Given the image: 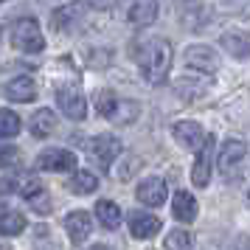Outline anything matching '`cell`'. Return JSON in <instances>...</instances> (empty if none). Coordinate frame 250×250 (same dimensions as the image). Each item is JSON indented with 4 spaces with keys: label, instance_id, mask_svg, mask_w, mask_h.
<instances>
[{
    "label": "cell",
    "instance_id": "obj_14",
    "mask_svg": "<svg viewBox=\"0 0 250 250\" xmlns=\"http://www.w3.org/2000/svg\"><path fill=\"white\" fill-rule=\"evenodd\" d=\"M6 99L9 102H20V104H28L37 99V84L28 76H17L6 84Z\"/></svg>",
    "mask_w": 250,
    "mask_h": 250
},
{
    "label": "cell",
    "instance_id": "obj_9",
    "mask_svg": "<svg viewBox=\"0 0 250 250\" xmlns=\"http://www.w3.org/2000/svg\"><path fill=\"white\" fill-rule=\"evenodd\" d=\"M166 194H169V186H166L163 177H146V180L135 188V197L144 205H149V208L163 205V203H166Z\"/></svg>",
    "mask_w": 250,
    "mask_h": 250
},
{
    "label": "cell",
    "instance_id": "obj_15",
    "mask_svg": "<svg viewBox=\"0 0 250 250\" xmlns=\"http://www.w3.org/2000/svg\"><path fill=\"white\" fill-rule=\"evenodd\" d=\"M171 214L177 222H194L197 219V200H194V194L188 191H177L174 194V200H171Z\"/></svg>",
    "mask_w": 250,
    "mask_h": 250
},
{
    "label": "cell",
    "instance_id": "obj_17",
    "mask_svg": "<svg viewBox=\"0 0 250 250\" xmlns=\"http://www.w3.org/2000/svg\"><path fill=\"white\" fill-rule=\"evenodd\" d=\"M25 216L20 211H14L9 208L6 203H0V233H6V236H17V233H23L25 230Z\"/></svg>",
    "mask_w": 250,
    "mask_h": 250
},
{
    "label": "cell",
    "instance_id": "obj_16",
    "mask_svg": "<svg viewBox=\"0 0 250 250\" xmlns=\"http://www.w3.org/2000/svg\"><path fill=\"white\" fill-rule=\"evenodd\" d=\"M37 188H42V183L37 180L34 174H17V177H9V180L0 183V191H14V194H20V197H25V200Z\"/></svg>",
    "mask_w": 250,
    "mask_h": 250
},
{
    "label": "cell",
    "instance_id": "obj_22",
    "mask_svg": "<svg viewBox=\"0 0 250 250\" xmlns=\"http://www.w3.org/2000/svg\"><path fill=\"white\" fill-rule=\"evenodd\" d=\"M68 186L73 194H93L99 188V180H96L93 171H73V177H70Z\"/></svg>",
    "mask_w": 250,
    "mask_h": 250
},
{
    "label": "cell",
    "instance_id": "obj_20",
    "mask_svg": "<svg viewBox=\"0 0 250 250\" xmlns=\"http://www.w3.org/2000/svg\"><path fill=\"white\" fill-rule=\"evenodd\" d=\"M96 216H99V222H102L104 228H118L121 225V208L113 203V200H102V203L96 205Z\"/></svg>",
    "mask_w": 250,
    "mask_h": 250
},
{
    "label": "cell",
    "instance_id": "obj_13",
    "mask_svg": "<svg viewBox=\"0 0 250 250\" xmlns=\"http://www.w3.org/2000/svg\"><path fill=\"white\" fill-rule=\"evenodd\" d=\"M84 14H87V3H70V6H62V9L54 12L51 23H54L57 31H73Z\"/></svg>",
    "mask_w": 250,
    "mask_h": 250
},
{
    "label": "cell",
    "instance_id": "obj_29",
    "mask_svg": "<svg viewBox=\"0 0 250 250\" xmlns=\"http://www.w3.org/2000/svg\"><path fill=\"white\" fill-rule=\"evenodd\" d=\"M0 3H3V0H0Z\"/></svg>",
    "mask_w": 250,
    "mask_h": 250
},
{
    "label": "cell",
    "instance_id": "obj_4",
    "mask_svg": "<svg viewBox=\"0 0 250 250\" xmlns=\"http://www.w3.org/2000/svg\"><path fill=\"white\" fill-rule=\"evenodd\" d=\"M211 166H214V135H205V144L197 149V160L191 169V183L194 186H208L211 180Z\"/></svg>",
    "mask_w": 250,
    "mask_h": 250
},
{
    "label": "cell",
    "instance_id": "obj_7",
    "mask_svg": "<svg viewBox=\"0 0 250 250\" xmlns=\"http://www.w3.org/2000/svg\"><path fill=\"white\" fill-rule=\"evenodd\" d=\"M186 68L200 70V73H214L219 68V57L208 45H191L186 48Z\"/></svg>",
    "mask_w": 250,
    "mask_h": 250
},
{
    "label": "cell",
    "instance_id": "obj_11",
    "mask_svg": "<svg viewBox=\"0 0 250 250\" xmlns=\"http://www.w3.org/2000/svg\"><path fill=\"white\" fill-rule=\"evenodd\" d=\"M160 228H163V222H160L155 214H146V211H132V214H129V233L135 239L155 236Z\"/></svg>",
    "mask_w": 250,
    "mask_h": 250
},
{
    "label": "cell",
    "instance_id": "obj_2",
    "mask_svg": "<svg viewBox=\"0 0 250 250\" xmlns=\"http://www.w3.org/2000/svg\"><path fill=\"white\" fill-rule=\"evenodd\" d=\"M245 158H248V144L245 141H228L219 158H216V166H219V174L225 180H239L242 177V166H245Z\"/></svg>",
    "mask_w": 250,
    "mask_h": 250
},
{
    "label": "cell",
    "instance_id": "obj_28",
    "mask_svg": "<svg viewBox=\"0 0 250 250\" xmlns=\"http://www.w3.org/2000/svg\"><path fill=\"white\" fill-rule=\"evenodd\" d=\"M163 245L166 248H191V236L186 230H171L169 236L163 239Z\"/></svg>",
    "mask_w": 250,
    "mask_h": 250
},
{
    "label": "cell",
    "instance_id": "obj_23",
    "mask_svg": "<svg viewBox=\"0 0 250 250\" xmlns=\"http://www.w3.org/2000/svg\"><path fill=\"white\" fill-rule=\"evenodd\" d=\"M20 132V115L12 110H0V138H12Z\"/></svg>",
    "mask_w": 250,
    "mask_h": 250
},
{
    "label": "cell",
    "instance_id": "obj_18",
    "mask_svg": "<svg viewBox=\"0 0 250 250\" xmlns=\"http://www.w3.org/2000/svg\"><path fill=\"white\" fill-rule=\"evenodd\" d=\"M155 20H158V0H141L129 9V23L152 25Z\"/></svg>",
    "mask_w": 250,
    "mask_h": 250
},
{
    "label": "cell",
    "instance_id": "obj_8",
    "mask_svg": "<svg viewBox=\"0 0 250 250\" xmlns=\"http://www.w3.org/2000/svg\"><path fill=\"white\" fill-rule=\"evenodd\" d=\"M37 166L42 171H73L76 169V155L68 149H45V152H40Z\"/></svg>",
    "mask_w": 250,
    "mask_h": 250
},
{
    "label": "cell",
    "instance_id": "obj_10",
    "mask_svg": "<svg viewBox=\"0 0 250 250\" xmlns=\"http://www.w3.org/2000/svg\"><path fill=\"white\" fill-rule=\"evenodd\" d=\"M65 230H68V236L73 245H84L87 236H90L93 230V219L87 211H73V214L65 216Z\"/></svg>",
    "mask_w": 250,
    "mask_h": 250
},
{
    "label": "cell",
    "instance_id": "obj_24",
    "mask_svg": "<svg viewBox=\"0 0 250 250\" xmlns=\"http://www.w3.org/2000/svg\"><path fill=\"white\" fill-rule=\"evenodd\" d=\"M115 107H118V99H115L110 90H102L99 96H96V113L104 115V118H113Z\"/></svg>",
    "mask_w": 250,
    "mask_h": 250
},
{
    "label": "cell",
    "instance_id": "obj_6",
    "mask_svg": "<svg viewBox=\"0 0 250 250\" xmlns=\"http://www.w3.org/2000/svg\"><path fill=\"white\" fill-rule=\"evenodd\" d=\"M87 149H90L93 158L102 163V169H110V166L115 163V158L121 155V141L113 138V135H96Z\"/></svg>",
    "mask_w": 250,
    "mask_h": 250
},
{
    "label": "cell",
    "instance_id": "obj_21",
    "mask_svg": "<svg viewBox=\"0 0 250 250\" xmlns=\"http://www.w3.org/2000/svg\"><path fill=\"white\" fill-rule=\"evenodd\" d=\"M222 48H228V54L236 59H250V40L242 34H225L222 37Z\"/></svg>",
    "mask_w": 250,
    "mask_h": 250
},
{
    "label": "cell",
    "instance_id": "obj_25",
    "mask_svg": "<svg viewBox=\"0 0 250 250\" xmlns=\"http://www.w3.org/2000/svg\"><path fill=\"white\" fill-rule=\"evenodd\" d=\"M28 205L34 208L37 214H51L54 208H51V194L45 191V188H37L31 197H28Z\"/></svg>",
    "mask_w": 250,
    "mask_h": 250
},
{
    "label": "cell",
    "instance_id": "obj_26",
    "mask_svg": "<svg viewBox=\"0 0 250 250\" xmlns=\"http://www.w3.org/2000/svg\"><path fill=\"white\" fill-rule=\"evenodd\" d=\"M135 115H138V104L135 102H118V107H115V113H113V121L129 124V121H135Z\"/></svg>",
    "mask_w": 250,
    "mask_h": 250
},
{
    "label": "cell",
    "instance_id": "obj_27",
    "mask_svg": "<svg viewBox=\"0 0 250 250\" xmlns=\"http://www.w3.org/2000/svg\"><path fill=\"white\" fill-rule=\"evenodd\" d=\"M17 160H20V149L14 146V144H0V169L14 166Z\"/></svg>",
    "mask_w": 250,
    "mask_h": 250
},
{
    "label": "cell",
    "instance_id": "obj_1",
    "mask_svg": "<svg viewBox=\"0 0 250 250\" xmlns=\"http://www.w3.org/2000/svg\"><path fill=\"white\" fill-rule=\"evenodd\" d=\"M135 59L144 79L152 82V84H160V82H166L171 68V42L163 37H152L146 42H141Z\"/></svg>",
    "mask_w": 250,
    "mask_h": 250
},
{
    "label": "cell",
    "instance_id": "obj_12",
    "mask_svg": "<svg viewBox=\"0 0 250 250\" xmlns=\"http://www.w3.org/2000/svg\"><path fill=\"white\" fill-rule=\"evenodd\" d=\"M171 135L177 138V144L183 149H200L205 144V132L200 124H194V121H180V124L171 126Z\"/></svg>",
    "mask_w": 250,
    "mask_h": 250
},
{
    "label": "cell",
    "instance_id": "obj_19",
    "mask_svg": "<svg viewBox=\"0 0 250 250\" xmlns=\"http://www.w3.org/2000/svg\"><path fill=\"white\" fill-rule=\"evenodd\" d=\"M28 129H31L34 138H48L57 129V115H54V110H37L34 118H31V124H28Z\"/></svg>",
    "mask_w": 250,
    "mask_h": 250
},
{
    "label": "cell",
    "instance_id": "obj_5",
    "mask_svg": "<svg viewBox=\"0 0 250 250\" xmlns=\"http://www.w3.org/2000/svg\"><path fill=\"white\" fill-rule=\"evenodd\" d=\"M57 104L59 110L68 115V118H73V121H82L84 115H87V102H84V96L79 93V87H59L57 90Z\"/></svg>",
    "mask_w": 250,
    "mask_h": 250
},
{
    "label": "cell",
    "instance_id": "obj_3",
    "mask_svg": "<svg viewBox=\"0 0 250 250\" xmlns=\"http://www.w3.org/2000/svg\"><path fill=\"white\" fill-rule=\"evenodd\" d=\"M12 45L17 51H23V54H40V51H45V37L40 31V25L37 20L31 17H25L20 23L12 28Z\"/></svg>",
    "mask_w": 250,
    "mask_h": 250
}]
</instances>
